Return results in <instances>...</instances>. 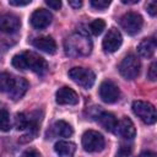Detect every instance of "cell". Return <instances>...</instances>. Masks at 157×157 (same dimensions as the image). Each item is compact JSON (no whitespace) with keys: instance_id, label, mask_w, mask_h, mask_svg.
<instances>
[{"instance_id":"6da1fadb","label":"cell","mask_w":157,"mask_h":157,"mask_svg":"<svg viewBox=\"0 0 157 157\" xmlns=\"http://www.w3.org/2000/svg\"><path fill=\"white\" fill-rule=\"evenodd\" d=\"M64 49L69 56H87L92 52V40L86 33L76 31L66 37L64 40Z\"/></svg>"},{"instance_id":"7a4b0ae2","label":"cell","mask_w":157,"mask_h":157,"mask_svg":"<svg viewBox=\"0 0 157 157\" xmlns=\"http://www.w3.org/2000/svg\"><path fill=\"white\" fill-rule=\"evenodd\" d=\"M12 66L18 70H31L38 75H43L47 71V61L33 52H23L16 54L12 58Z\"/></svg>"},{"instance_id":"3957f363","label":"cell","mask_w":157,"mask_h":157,"mask_svg":"<svg viewBox=\"0 0 157 157\" xmlns=\"http://www.w3.org/2000/svg\"><path fill=\"white\" fill-rule=\"evenodd\" d=\"M67 75L75 83H77L78 86H81L86 90L91 88L96 81L94 72L91 69H86V67H80V66L72 67L69 70Z\"/></svg>"},{"instance_id":"277c9868","label":"cell","mask_w":157,"mask_h":157,"mask_svg":"<svg viewBox=\"0 0 157 157\" xmlns=\"http://www.w3.org/2000/svg\"><path fill=\"white\" fill-rule=\"evenodd\" d=\"M132 112L147 125H152L157 121V109L148 102L135 101L132 103Z\"/></svg>"},{"instance_id":"5b68a950","label":"cell","mask_w":157,"mask_h":157,"mask_svg":"<svg viewBox=\"0 0 157 157\" xmlns=\"http://www.w3.org/2000/svg\"><path fill=\"white\" fill-rule=\"evenodd\" d=\"M140 60L137 59L136 55L134 54H128L124 56V59L121 60V63L119 64V72L120 75L126 78V80H134L139 76L140 74Z\"/></svg>"},{"instance_id":"8992f818","label":"cell","mask_w":157,"mask_h":157,"mask_svg":"<svg viewBox=\"0 0 157 157\" xmlns=\"http://www.w3.org/2000/svg\"><path fill=\"white\" fill-rule=\"evenodd\" d=\"M82 147L87 152H99L104 148L105 141L102 134L94 130H87L82 135Z\"/></svg>"},{"instance_id":"52a82bcc","label":"cell","mask_w":157,"mask_h":157,"mask_svg":"<svg viewBox=\"0 0 157 157\" xmlns=\"http://www.w3.org/2000/svg\"><path fill=\"white\" fill-rule=\"evenodd\" d=\"M144 25V20L141 17V15H139L137 12H128L125 13L121 18H120V26L121 28L130 36H135L137 34Z\"/></svg>"},{"instance_id":"ba28073f","label":"cell","mask_w":157,"mask_h":157,"mask_svg":"<svg viewBox=\"0 0 157 157\" xmlns=\"http://www.w3.org/2000/svg\"><path fill=\"white\" fill-rule=\"evenodd\" d=\"M99 97L105 103H114L120 97L119 87L110 80H105L99 86Z\"/></svg>"},{"instance_id":"9c48e42d","label":"cell","mask_w":157,"mask_h":157,"mask_svg":"<svg viewBox=\"0 0 157 157\" xmlns=\"http://www.w3.org/2000/svg\"><path fill=\"white\" fill-rule=\"evenodd\" d=\"M121 43H123L121 33L117 28H110L108 31V33L105 34L102 45H103L104 52H107V53H114V52H117L120 48Z\"/></svg>"},{"instance_id":"30bf717a","label":"cell","mask_w":157,"mask_h":157,"mask_svg":"<svg viewBox=\"0 0 157 157\" xmlns=\"http://www.w3.org/2000/svg\"><path fill=\"white\" fill-rule=\"evenodd\" d=\"M52 20H53V16L49 12V10L37 9L31 15V20L29 21H31V25L36 29H44L52 23Z\"/></svg>"},{"instance_id":"8fae6325","label":"cell","mask_w":157,"mask_h":157,"mask_svg":"<svg viewBox=\"0 0 157 157\" xmlns=\"http://www.w3.org/2000/svg\"><path fill=\"white\" fill-rule=\"evenodd\" d=\"M55 101L58 104L61 105H75L78 103V96L72 88L64 86L56 91Z\"/></svg>"},{"instance_id":"7c38bea8","label":"cell","mask_w":157,"mask_h":157,"mask_svg":"<svg viewBox=\"0 0 157 157\" xmlns=\"http://www.w3.org/2000/svg\"><path fill=\"white\" fill-rule=\"evenodd\" d=\"M114 134L120 136V137H123V139L131 140V139L135 137V134H136L135 125L129 118L124 117L120 120H118V124H117V128L114 130Z\"/></svg>"},{"instance_id":"4fadbf2b","label":"cell","mask_w":157,"mask_h":157,"mask_svg":"<svg viewBox=\"0 0 157 157\" xmlns=\"http://www.w3.org/2000/svg\"><path fill=\"white\" fill-rule=\"evenodd\" d=\"M92 117L96 119V121H97L103 129H105L107 131L114 132V130H115V128H117V124H118V120H117V118H115L112 113H109V112H103V110H101L99 107H98L97 113H96L94 115H92Z\"/></svg>"},{"instance_id":"5bb4252c","label":"cell","mask_w":157,"mask_h":157,"mask_svg":"<svg viewBox=\"0 0 157 157\" xmlns=\"http://www.w3.org/2000/svg\"><path fill=\"white\" fill-rule=\"evenodd\" d=\"M21 26V21L16 15L12 13H5L0 17V29L4 33H15Z\"/></svg>"},{"instance_id":"9a60e30c","label":"cell","mask_w":157,"mask_h":157,"mask_svg":"<svg viewBox=\"0 0 157 157\" xmlns=\"http://www.w3.org/2000/svg\"><path fill=\"white\" fill-rule=\"evenodd\" d=\"M27 88H28V82L22 78V77H13V81L11 83V87L7 92L9 97L13 101H18L21 99L25 93L27 92Z\"/></svg>"},{"instance_id":"2e32d148","label":"cell","mask_w":157,"mask_h":157,"mask_svg":"<svg viewBox=\"0 0 157 157\" xmlns=\"http://www.w3.org/2000/svg\"><path fill=\"white\" fill-rule=\"evenodd\" d=\"M36 49H39L47 54H55L56 53V43L50 36H40L33 39L32 42Z\"/></svg>"},{"instance_id":"e0dca14e","label":"cell","mask_w":157,"mask_h":157,"mask_svg":"<svg viewBox=\"0 0 157 157\" xmlns=\"http://www.w3.org/2000/svg\"><path fill=\"white\" fill-rule=\"evenodd\" d=\"M156 49H157V40H155L153 38H145L137 45L139 55L141 58H145V59L152 58L153 54L156 53Z\"/></svg>"},{"instance_id":"ac0fdd59","label":"cell","mask_w":157,"mask_h":157,"mask_svg":"<svg viewBox=\"0 0 157 157\" xmlns=\"http://www.w3.org/2000/svg\"><path fill=\"white\" fill-rule=\"evenodd\" d=\"M54 151L59 157H74L76 145L71 141H58L54 146Z\"/></svg>"},{"instance_id":"d6986e66","label":"cell","mask_w":157,"mask_h":157,"mask_svg":"<svg viewBox=\"0 0 157 157\" xmlns=\"http://www.w3.org/2000/svg\"><path fill=\"white\" fill-rule=\"evenodd\" d=\"M52 131L55 136H60V137H70L74 132L71 125L64 120H58L54 123Z\"/></svg>"},{"instance_id":"ffe728a7","label":"cell","mask_w":157,"mask_h":157,"mask_svg":"<svg viewBox=\"0 0 157 157\" xmlns=\"http://www.w3.org/2000/svg\"><path fill=\"white\" fill-rule=\"evenodd\" d=\"M0 128L2 131H9L11 129V120H10V114L5 108H1L0 110Z\"/></svg>"},{"instance_id":"44dd1931","label":"cell","mask_w":157,"mask_h":157,"mask_svg":"<svg viewBox=\"0 0 157 157\" xmlns=\"http://www.w3.org/2000/svg\"><path fill=\"white\" fill-rule=\"evenodd\" d=\"M105 28V22L102 20V18H97V20H93L91 23H90V31L92 32V34L94 36H99L103 29Z\"/></svg>"},{"instance_id":"7402d4cb","label":"cell","mask_w":157,"mask_h":157,"mask_svg":"<svg viewBox=\"0 0 157 157\" xmlns=\"http://www.w3.org/2000/svg\"><path fill=\"white\" fill-rule=\"evenodd\" d=\"M13 81V76L7 74V72H2L0 75V88L2 92H9L11 83Z\"/></svg>"},{"instance_id":"603a6c76","label":"cell","mask_w":157,"mask_h":157,"mask_svg":"<svg viewBox=\"0 0 157 157\" xmlns=\"http://www.w3.org/2000/svg\"><path fill=\"white\" fill-rule=\"evenodd\" d=\"M29 124V119L25 113H17L15 118V126L18 130H26Z\"/></svg>"},{"instance_id":"cb8c5ba5","label":"cell","mask_w":157,"mask_h":157,"mask_svg":"<svg viewBox=\"0 0 157 157\" xmlns=\"http://www.w3.org/2000/svg\"><path fill=\"white\" fill-rule=\"evenodd\" d=\"M90 5H91L94 10L103 11V10H105V9L110 5V1H109V0H91V1H90Z\"/></svg>"},{"instance_id":"d4e9b609","label":"cell","mask_w":157,"mask_h":157,"mask_svg":"<svg viewBox=\"0 0 157 157\" xmlns=\"http://www.w3.org/2000/svg\"><path fill=\"white\" fill-rule=\"evenodd\" d=\"M145 7H146V11H147L148 15H151V16H156L157 15V0L147 1Z\"/></svg>"},{"instance_id":"484cf974","label":"cell","mask_w":157,"mask_h":157,"mask_svg":"<svg viewBox=\"0 0 157 157\" xmlns=\"http://www.w3.org/2000/svg\"><path fill=\"white\" fill-rule=\"evenodd\" d=\"M147 76H148V78H150L151 81L157 80V60H155V61L150 65V67H148V72H147Z\"/></svg>"},{"instance_id":"4316f807","label":"cell","mask_w":157,"mask_h":157,"mask_svg":"<svg viewBox=\"0 0 157 157\" xmlns=\"http://www.w3.org/2000/svg\"><path fill=\"white\" fill-rule=\"evenodd\" d=\"M131 152H132V150L130 146H120L115 157H131Z\"/></svg>"},{"instance_id":"83f0119b","label":"cell","mask_w":157,"mask_h":157,"mask_svg":"<svg viewBox=\"0 0 157 157\" xmlns=\"http://www.w3.org/2000/svg\"><path fill=\"white\" fill-rule=\"evenodd\" d=\"M45 4L53 10H59L61 7V1H59V0H47Z\"/></svg>"},{"instance_id":"f1b7e54d","label":"cell","mask_w":157,"mask_h":157,"mask_svg":"<svg viewBox=\"0 0 157 157\" xmlns=\"http://www.w3.org/2000/svg\"><path fill=\"white\" fill-rule=\"evenodd\" d=\"M9 4L13 6H26L31 4V0H9Z\"/></svg>"},{"instance_id":"f546056e","label":"cell","mask_w":157,"mask_h":157,"mask_svg":"<svg viewBox=\"0 0 157 157\" xmlns=\"http://www.w3.org/2000/svg\"><path fill=\"white\" fill-rule=\"evenodd\" d=\"M23 157H40V153L34 148H29L23 153Z\"/></svg>"},{"instance_id":"4dcf8cb0","label":"cell","mask_w":157,"mask_h":157,"mask_svg":"<svg viewBox=\"0 0 157 157\" xmlns=\"http://www.w3.org/2000/svg\"><path fill=\"white\" fill-rule=\"evenodd\" d=\"M137 157H157V153L153 151H144Z\"/></svg>"},{"instance_id":"1f68e13d","label":"cell","mask_w":157,"mask_h":157,"mask_svg":"<svg viewBox=\"0 0 157 157\" xmlns=\"http://www.w3.org/2000/svg\"><path fill=\"white\" fill-rule=\"evenodd\" d=\"M69 5L72 6V7H75V9H78L80 6H82V1H78V0L77 1H72L71 0V1H69Z\"/></svg>"},{"instance_id":"d6a6232c","label":"cell","mask_w":157,"mask_h":157,"mask_svg":"<svg viewBox=\"0 0 157 157\" xmlns=\"http://www.w3.org/2000/svg\"><path fill=\"white\" fill-rule=\"evenodd\" d=\"M121 2L123 4H136V2H139V0H121Z\"/></svg>"},{"instance_id":"836d02e7","label":"cell","mask_w":157,"mask_h":157,"mask_svg":"<svg viewBox=\"0 0 157 157\" xmlns=\"http://www.w3.org/2000/svg\"><path fill=\"white\" fill-rule=\"evenodd\" d=\"M22 157H23V156H22Z\"/></svg>"}]
</instances>
